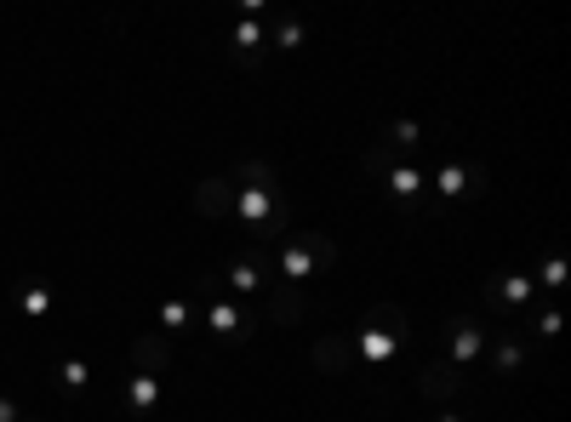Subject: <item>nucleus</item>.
Returning <instances> with one entry per match:
<instances>
[{"instance_id": "6", "label": "nucleus", "mask_w": 571, "mask_h": 422, "mask_svg": "<svg viewBox=\"0 0 571 422\" xmlns=\"http://www.w3.org/2000/svg\"><path fill=\"white\" fill-rule=\"evenodd\" d=\"M480 297L491 303V319H526L537 309V280L532 275H491L480 286Z\"/></svg>"}, {"instance_id": "11", "label": "nucleus", "mask_w": 571, "mask_h": 422, "mask_svg": "<svg viewBox=\"0 0 571 422\" xmlns=\"http://www.w3.org/2000/svg\"><path fill=\"white\" fill-rule=\"evenodd\" d=\"M314 365L326 371V377H343V371L355 365V342L349 337H320L314 342Z\"/></svg>"}, {"instance_id": "3", "label": "nucleus", "mask_w": 571, "mask_h": 422, "mask_svg": "<svg viewBox=\"0 0 571 422\" xmlns=\"http://www.w3.org/2000/svg\"><path fill=\"white\" fill-rule=\"evenodd\" d=\"M332 263H337V245L314 229H286V240H275V275L286 286L309 280L314 268H332Z\"/></svg>"}, {"instance_id": "20", "label": "nucleus", "mask_w": 571, "mask_h": 422, "mask_svg": "<svg viewBox=\"0 0 571 422\" xmlns=\"http://www.w3.org/2000/svg\"><path fill=\"white\" fill-rule=\"evenodd\" d=\"M304 46V29H297V17H281V29H275V52H297Z\"/></svg>"}, {"instance_id": "15", "label": "nucleus", "mask_w": 571, "mask_h": 422, "mask_svg": "<svg viewBox=\"0 0 571 422\" xmlns=\"http://www.w3.org/2000/svg\"><path fill=\"white\" fill-rule=\"evenodd\" d=\"M17 309L29 319H46V314H52V286H23L17 291Z\"/></svg>"}, {"instance_id": "22", "label": "nucleus", "mask_w": 571, "mask_h": 422, "mask_svg": "<svg viewBox=\"0 0 571 422\" xmlns=\"http://www.w3.org/2000/svg\"><path fill=\"white\" fill-rule=\"evenodd\" d=\"M0 422H23V411H17V406L7 400V394H0Z\"/></svg>"}, {"instance_id": "4", "label": "nucleus", "mask_w": 571, "mask_h": 422, "mask_svg": "<svg viewBox=\"0 0 571 422\" xmlns=\"http://www.w3.org/2000/svg\"><path fill=\"white\" fill-rule=\"evenodd\" d=\"M349 342H355V360H366V365H389L394 349L406 342V309H401V303H371L366 326H360Z\"/></svg>"}, {"instance_id": "9", "label": "nucleus", "mask_w": 571, "mask_h": 422, "mask_svg": "<svg viewBox=\"0 0 571 422\" xmlns=\"http://www.w3.org/2000/svg\"><path fill=\"white\" fill-rule=\"evenodd\" d=\"M486 189V171L480 166H463V160H445L440 178H435V194L440 201H457V194H480Z\"/></svg>"}, {"instance_id": "16", "label": "nucleus", "mask_w": 571, "mask_h": 422, "mask_svg": "<svg viewBox=\"0 0 571 422\" xmlns=\"http://www.w3.org/2000/svg\"><path fill=\"white\" fill-rule=\"evenodd\" d=\"M189 326V303H183V297H166V303H160V337L171 331V337H178Z\"/></svg>"}, {"instance_id": "10", "label": "nucleus", "mask_w": 571, "mask_h": 422, "mask_svg": "<svg viewBox=\"0 0 571 422\" xmlns=\"http://www.w3.org/2000/svg\"><path fill=\"white\" fill-rule=\"evenodd\" d=\"M417 388H424V400H435V406H445V400H457V394L468 388V377L457 365H424V377H417Z\"/></svg>"}, {"instance_id": "2", "label": "nucleus", "mask_w": 571, "mask_h": 422, "mask_svg": "<svg viewBox=\"0 0 571 422\" xmlns=\"http://www.w3.org/2000/svg\"><path fill=\"white\" fill-rule=\"evenodd\" d=\"M166 365H171V342L160 331H148L132 342L127 360V411L132 417H155L166 400Z\"/></svg>"}, {"instance_id": "12", "label": "nucleus", "mask_w": 571, "mask_h": 422, "mask_svg": "<svg viewBox=\"0 0 571 422\" xmlns=\"http://www.w3.org/2000/svg\"><path fill=\"white\" fill-rule=\"evenodd\" d=\"M263 46H269L263 17H240V23H235V52H240V63H258Z\"/></svg>"}, {"instance_id": "24", "label": "nucleus", "mask_w": 571, "mask_h": 422, "mask_svg": "<svg viewBox=\"0 0 571 422\" xmlns=\"http://www.w3.org/2000/svg\"><path fill=\"white\" fill-rule=\"evenodd\" d=\"M29 422H46V417H29Z\"/></svg>"}, {"instance_id": "8", "label": "nucleus", "mask_w": 571, "mask_h": 422, "mask_svg": "<svg viewBox=\"0 0 571 422\" xmlns=\"http://www.w3.org/2000/svg\"><path fill=\"white\" fill-rule=\"evenodd\" d=\"M297 319H309V303H304V291H297V286H275V291L263 297V326L292 331Z\"/></svg>"}, {"instance_id": "13", "label": "nucleus", "mask_w": 571, "mask_h": 422, "mask_svg": "<svg viewBox=\"0 0 571 422\" xmlns=\"http://www.w3.org/2000/svg\"><path fill=\"white\" fill-rule=\"evenodd\" d=\"M389 194H394V201H401V206H412L417 201V194H424V171H417V166H389Z\"/></svg>"}, {"instance_id": "5", "label": "nucleus", "mask_w": 571, "mask_h": 422, "mask_svg": "<svg viewBox=\"0 0 571 422\" xmlns=\"http://www.w3.org/2000/svg\"><path fill=\"white\" fill-rule=\"evenodd\" d=\"M440 337H445V365H480L486 360V349H491V326L480 314H452L440 326Z\"/></svg>"}, {"instance_id": "23", "label": "nucleus", "mask_w": 571, "mask_h": 422, "mask_svg": "<svg viewBox=\"0 0 571 422\" xmlns=\"http://www.w3.org/2000/svg\"><path fill=\"white\" fill-rule=\"evenodd\" d=\"M440 422H457V417H440Z\"/></svg>"}, {"instance_id": "14", "label": "nucleus", "mask_w": 571, "mask_h": 422, "mask_svg": "<svg viewBox=\"0 0 571 422\" xmlns=\"http://www.w3.org/2000/svg\"><path fill=\"white\" fill-rule=\"evenodd\" d=\"M491 365H498V377H520V365H526V342L520 337H498V349H486Z\"/></svg>"}, {"instance_id": "1", "label": "nucleus", "mask_w": 571, "mask_h": 422, "mask_svg": "<svg viewBox=\"0 0 571 422\" xmlns=\"http://www.w3.org/2000/svg\"><path fill=\"white\" fill-rule=\"evenodd\" d=\"M235 178H246V183H235V222L252 234V245L286 240V229H292V201H286L281 183H275V166H269V160H240Z\"/></svg>"}, {"instance_id": "21", "label": "nucleus", "mask_w": 571, "mask_h": 422, "mask_svg": "<svg viewBox=\"0 0 571 422\" xmlns=\"http://www.w3.org/2000/svg\"><path fill=\"white\" fill-rule=\"evenodd\" d=\"M526 326L543 331V337H555V331H560V309H532V314H526Z\"/></svg>"}, {"instance_id": "7", "label": "nucleus", "mask_w": 571, "mask_h": 422, "mask_svg": "<svg viewBox=\"0 0 571 422\" xmlns=\"http://www.w3.org/2000/svg\"><path fill=\"white\" fill-rule=\"evenodd\" d=\"M194 212L212 222H235V178H206L194 183Z\"/></svg>"}, {"instance_id": "17", "label": "nucleus", "mask_w": 571, "mask_h": 422, "mask_svg": "<svg viewBox=\"0 0 571 422\" xmlns=\"http://www.w3.org/2000/svg\"><path fill=\"white\" fill-rule=\"evenodd\" d=\"M383 137H389V143L406 155V148H417V143H424V126H417V120H394V126H389Z\"/></svg>"}, {"instance_id": "18", "label": "nucleus", "mask_w": 571, "mask_h": 422, "mask_svg": "<svg viewBox=\"0 0 571 422\" xmlns=\"http://www.w3.org/2000/svg\"><path fill=\"white\" fill-rule=\"evenodd\" d=\"M58 377H63L69 394H81V388L92 383V365H86V360H63V365H58Z\"/></svg>"}, {"instance_id": "19", "label": "nucleus", "mask_w": 571, "mask_h": 422, "mask_svg": "<svg viewBox=\"0 0 571 422\" xmlns=\"http://www.w3.org/2000/svg\"><path fill=\"white\" fill-rule=\"evenodd\" d=\"M532 280H543V286H566V257L549 252V257L537 263V275H532Z\"/></svg>"}]
</instances>
